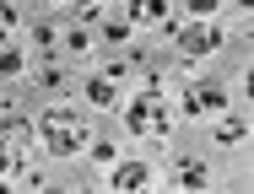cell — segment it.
Returning <instances> with one entry per match:
<instances>
[{"label":"cell","mask_w":254,"mask_h":194,"mask_svg":"<svg viewBox=\"0 0 254 194\" xmlns=\"http://www.w3.org/2000/svg\"><path fill=\"white\" fill-rule=\"evenodd\" d=\"M60 38H65V48H70V54H81V48H92V44H98L87 27H70V33H60Z\"/></svg>","instance_id":"cell-14"},{"label":"cell","mask_w":254,"mask_h":194,"mask_svg":"<svg viewBox=\"0 0 254 194\" xmlns=\"http://www.w3.org/2000/svg\"><path fill=\"white\" fill-rule=\"evenodd\" d=\"M130 27H168V0H130Z\"/></svg>","instance_id":"cell-6"},{"label":"cell","mask_w":254,"mask_h":194,"mask_svg":"<svg viewBox=\"0 0 254 194\" xmlns=\"http://www.w3.org/2000/svg\"><path fill=\"white\" fill-rule=\"evenodd\" d=\"M184 119H216L222 108H227V87L222 81H190V92H184Z\"/></svg>","instance_id":"cell-4"},{"label":"cell","mask_w":254,"mask_h":194,"mask_svg":"<svg viewBox=\"0 0 254 194\" xmlns=\"http://www.w3.org/2000/svg\"><path fill=\"white\" fill-rule=\"evenodd\" d=\"M103 5H108V0H81L76 11H81V22H103Z\"/></svg>","instance_id":"cell-17"},{"label":"cell","mask_w":254,"mask_h":194,"mask_svg":"<svg viewBox=\"0 0 254 194\" xmlns=\"http://www.w3.org/2000/svg\"><path fill=\"white\" fill-rule=\"evenodd\" d=\"M168 124H173V97L162 92V87H146V92L130 97V108H125V130L130 135H168Z\"/></svg>","instance_id":"cell-2"},{"label":"cell","mask_w":254,"mask_h":194,"mask_svg":"<svg viewBox=\"0 0 254 194\" xmlns=\"http://www.w3.org/2000/svg\"><path fill=\"white\" fill-rule=\"evenodd\" d=\"M38 81H44V87H60V81H65V70H60V65H44V70H38Z\"/></svg>","instance_id":"cell-18"},{"label":"cell","mask_w":254,"mask_h":194,"mask_svg":"<svg viewBox=\"0 0 254 194\" xmlns=\"http://www.w3.org/2000/svg\"><path fill=\"white\" fill-rule=\"evenodd\" d=\"M168 33H173V44L184 59H200V54H216V48L227 44V33H222V22H168Z\"/></svg>","instance_id":"cell-3"},{"label":"cell","mask_w":254,"mask_h":194,"mask_svg":"<svg viewBox=\"0 0 254 194\" xmlns=\"http://www.w3.org/2000/svg\"><path fill=\"white\" fill-rule=\"evenodd\" d=\"M22 130H27V113H22L16 102H5V108H0V135H11V141H16Z\"/></svg>","instance_id":"cell-9"},{"label":"cell","mask_w":254,"mask_h":194,"mask_svg":"<svg viewBox=\"0 0 254 194\" xmlns=\"http://www.w3.org/2000/svg\"><path fill=\"white\" fill-rule=\"evenodd\" d=\"M11 33H16V5H5V0H0V44H5Z\"/></svg>","instance_id":"cell-16"},{"label":"cell","mask_w":254,"mask_h":194,"mask_svg":"<svg viewBox=\"0 0 254 194\" xmlns=\"http://www.w3.org/2000/svg\"><path fill=\"white\" fill-rule=\"evenodd\" d=\"M92 141V124L81 119V108H49V113H38V146L49 151V156H76V151H87Z\"/></svg>","instance_id":"cell-1"},{"label":"cell","mask_w":254,"mask_h":194,"mask_svg":"<svg viewBox=\"0 0 254 194\" xmlns=\"http://www.w3.org/2000/svg\"><path fill=\"white\" fill-rule=\"evenodd\" d=\"M87 146H92V162H114V146L108 141H87Z\"/></svg>","instance_id":"cell-19"},{"label":"cell","mask_w":254,"mask_h":194,"mask_svg":"<svg viewBox=\"0 0 254 194\" xmlns=\"http://www.w3.org/2000/svg\"><path fill=\"white\" fill-rule=\"evenodd\" d=\"M222 119V113H216ZM233 141H244V119H222L216 124V146H233Z\"/></svg>","instance_id":"cell-12"},{"label":"cell","mask_w":254,"mask_h":194,"mask_svg":"<svg viewBox=\"0 0 254 194\" xmlns=\"http://www.w3.org/2000/svg\"><path fill=\"white\" fill-rule=\"evenodd\" d=\"M114 97H119V81H108V76H92L87 81V102L92 108H114Z\"/></svg>","instance_id":"cell-8"},{"label":"cell","mask_w":254,"mask_h":194,"mask_svg":"<svg viewBox=\"0 0 254 194\" xmlns=\"http://www.w3.org/2000/svg\"><path fill=\"white\" fill-rule=\"evenodd\" d=\"M173 184H179V189H211V173H205L200 156H184V162L173 167Z\"/></svg>","instance_id":"cell-7"},{"label":"cell","mask_w":254,"mask_h":194,"mask_svg":"<svg viewBox=\"0 0 254 194\" xmlns=\"http://www.w3.org/2000/svg\"><path fill=\"white\" fill-rule=\"evenodd\" d=\"M146 184H152V167L146 162H114V173H108V189H119V194H135Z\"/></svg>","instance_id":"cell-5"},{"label":"cell","mask_w":254,"mask_h":194,"mask_svg":"<svg viewBox=\"0 0 254 194\" xmlns=\"http://www.w3.org/2000/svg\"><path fill=\"white\" fill-rule=\"evenodd\" d=\"M98 33H103V44H125L135 27H130V16H114V22H98Z\"/></svg>","instance_id":"cell-10"},{"label":"cell","mask_w":254,"mask_h":194,"mask_svg":"<svg viewBox=\"0 0 254 194\" xmlns=\"http://www.w3.org/2000/svg\"><path fill=\"white\" fill-rule=\"evenodd\" d=\"M184 11H190L195 22H211V16L222 11V0H184Z\"/></svg>","instance_id":"cell-13"},{"label":"cell","mask_w":254,"mask_h":194,"mask_svg":"<svg viewBox=\"0 0 254 194\" xmlns=\"http://www.w3.org/2000/svg\"><path fill=\"white\" fill-rule=\"evenodd\" d=\"M22 167V156H16V146H11V135H0V178H11Z\"/></svg>","instance_id":"cell-11"},{"label":"cell","mask_w":254,"mask_h":194,"mask_svg":"<svg viewBox=\"0 0 254 194\" xmlns=\"http://www.w3.org/2000/svg\"><path fill=\"white\" fill-rule=\"evenodd\" d=\"M22 70H27V59L16 48H0V76H22Z\"/></svg>","instance_id":"cell-15"}]
</instances>
